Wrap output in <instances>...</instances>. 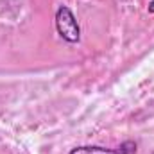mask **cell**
<instances>
[{
	"label": "cell",
	"instance_id": "2",
	"mask_svg": "<svg viewBox=\"0 0 154 154\" xmlns=\"http://www.w3.org/2000/svg\"><path fill=\"white\" fill-rule=\"evenodd\" d=\"M136 151H138L136 142L127 140V142H124L122 145H118V147H115V149L84 145V147H75V149H72L68 154H136Z\"/></svg>",
	"mask_w": 154,
	"mask_h": 154
},
{
	"label": "cell",
	"instance_id": "3",
	"mask_svg": "<svg viewBox=\"0 0 154 154\" xmlns=\"http://www.w3.org/2000/svg\"><path fill=\"white\" fill-rule=\"evenodd\" d=\"M147 11H149V13H154V0H151V2H149V5H147Z\"/></svg>",
	"mask_w": 154,
	"mask_h": 154
},
{
	"label": "cell",
	"instance_id": "1",
	"mask_svg": "<svg viewBox=\"0 0 154 154\" xmlns=\"http://www.w3.org/2000/svg\"><path fill=\"white\" fill-rule=\"evenodd\" d=\"M56 29H57V34L68 43H77L81 39L79 22L66 5H61L56 13Z\"/></svg>",
	"mask_w": 154,
	"mask_h": 154
}]
</instances>
